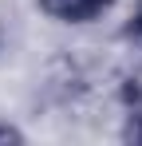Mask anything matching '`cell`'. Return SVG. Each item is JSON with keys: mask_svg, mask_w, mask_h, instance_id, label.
I'll return each instance as SVG.
<instances>
[{"mask_svg": "<svg viewBox=\"0 0 142 146\" xmlns=\"http://www.w3.org/2000/svg\"><path fill=\"white\" fill-rule=\"evenodd\" d=\"M40 4H44V12H47V16L79 24V20H95L99 12H107L115 0H40Z\"/></svg>", "mask_w": 142, "mask_h": 146, "instance_id": "obj_1", "label": "cell"}, {"mask_svg": "<svg viewBox=\"0 0 142 146\" xmlns=\"http://www.w3.org/2000/svg\"><path fill=\"white\" fill-rule=\"evenodd\" d=\"M122 103H130V107H142V67L126 83H122Z\"/></svg>", "mask_w": 142, "mask_h": 146, "instance_id": "obj_2", "label": "cell"}, {"mask_svg": "<svg viewBox=\"0 0 142 146\" xmlns=\"http://www.w3.org/2000/svg\"><path fill=\"white\" fill-rule=\"evenodd\" d=\"M122 138H126V142H138V146H142V111H138V115H134L130 122H126V130H122Z\"/></svg>", "mask_w": 142, "mask_h": 146, "instance_id": "obj_3", "label": "cell"}, {"mask_svg": "<svg viewBox=\"0 0 142 146\" xmlns=\"http://www.w3.org/2000/svg\"><path fill=\"white\" fill-rule=\"evenodd\" d=\"M24 134L20 130H12V126H0V142H20Z\"/></svg>", "mask_w": 142, "mask_h": 146, "instance_id": "obj_4", "label": "cell"}, {"mask_svg": "<svg viewBox=\"0 0 142 146\" xmlns=\"http://www.w3.org/2000/svg\"><path fill=\"white\" fill-rule=\"evenodd\" d=\"M130 32H138V36H142V8H138V16H134V24H130Z\"/></svg>", "mask_w": 142, "mask_h": 146, "instance_id": "obj_5", "label": "cell"}]
</instances>
